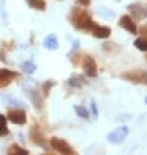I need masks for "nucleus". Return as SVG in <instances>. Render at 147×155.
Wrapping results in <instances>:
<instances>
[{
	"mask_svg": "<svg viewBox=\"0 0 147 155\" xmlns=\"http://www.w3.org/2000/svg\"><path fill=\"white\" fill-rule=\"evenodd\" d=\"M69 21L72 22L75 28H78L81 31H91L96 25L90 12L83 8H74L69 13Z\"/></svg>",
	"mask_w": 147,
	"mask_h": 155,
	"instance_id": "1",
	"label": "nucleus"
},
{
	"mask_svg": "<svg viewBox=\"0 0 147 155\" xmlns=\"http://www.w3.org/2000/svg\"><path fill=\"white\" fill-rule=\"evenodd\" d=\"M122 78L135 84H147V72L141 70H131L122 72Z\"/></svg>",
	"mask_w": 147,
	"mask_h": 155,
	"instance_id": "2",
	"label": "nucleus"
},
{
	"mask_svg": "<svg viewBox=\"0 0 147 155\" xmlns=\"http://www.w3.org/2000/svg\"><path fill=\"white\" fill-rule=\"evenodd\" d=\"M50 145H52V148H53L55 151H58V152L62 155H75L72 146L66 142V140H63V139L52 137V139H50Z\"/></svg>",
	"mask_w": 147,
	"mask_h": 155,
	"instance_id": "3",
	"label": "nucleus"
},
{
	"mask_svg": "<svg viewBox=\"0 0 147 155\" xmlns=\"http://www.w3.org/2000/svg\"><path fill=\"white\" fill-rule=\"evenodd\" d=\"M81 65L84 68V72H86L87 77H93V78L97 77V64L91 56H84L81 61Z\"/></svg>",
	"mask_w": 147,
	"mask_h": 155,
	"instance_id": "4",
	"label": "nucleus"
},
{
	"mask_svg": "<svg viewBox=\"0 0 147 155\" xmlns=\"http://www.w3.org/2000/svg\"><path fill=\"white\" fill-rule=\"evenodd\" d=\"M6 118L9 120V121H12L13 124L24 126L25 123H27V114H25L24 109H9Z\"/></svg>",
	"mask_w": 147,
	"mask_h": 155,
	"instance_id": "5",
	"label": "nucleus"
},
{
	"mask_svg": "<svg viewBox=\"0 0 147 155\" xmlns=\"http://www.w3.org/2000/svg\"><path fill=\"white\" fill-rule=\"evenodd\" d=\"M127 134H128V127H127V126H122V127H119V129H116V130L110 131L109 134H108V142L121 143V142H124V139L127 137Z\"/></svg>",
	"mask_w": 147,
	"mask_h": 155,
	"instance_id": "6",
	"label": "nucleus"
},
{
	"mask_svg": "<svg viewBox=\"0 0 147 155\" xmlns=\"http://www.w3.org/2000/svg\"><path fill=\"white\" fill-rule=\"evenodd\" d=\"M119 27H122L124 30H127V31L131 33V34H137V33H138V28H137V25H135L134 19H133L130 15H122V16L119 18Z\"/></svg>",
	"mask_w": 147,
	"mask_h": 155,
	"instance_id": "7",
	"label": "nucleus"
},
{
	"mask_svg": "<svg viewBox=\"0 0 147 155\" xmlns=\"http://www.w3.org/2000/svg\"><path fill=\"white\" fill-rule=\"evenodd\" d=\"M128 11L134 15L137 19H144L147 18V6L141 3H133L128 6Z\"/></svg>",
	"mask_w": 147,
	"mask_h": 155,
	"instance_id": "8",
	"label": "nucleus"
},
{
	"mask_svg": "<svg viewBox=\"0 0 147 155\" xmlns=\"http://www.w3.org/2000/svg\"><path fill=\"white\" fill-rule=\"evenodd\" d=\"M93 36L96 38H109L110 37V28L106 25H94V28L91 30Z\"/></svg>",
	"mask_w": 147,
	"mask_h": 155,
	"instance_id": "9",
	"label": "nucleus"
},
{
	"mask_svg": "<svg viewBox=\"0 0 147 155\" xmlns=\"http://www.w3.org/2000/svg\"><path fill=\"white\" fill-rule=\"evenodd\" d=\"M30 137H31V140L36 143V145H44V143H46L44 136H43V133H41V130H40L38 126H33V127H31Z\"/></svg>",
	"mask_w": 147,
	"mask_h": 155,
	"instance_id": "10",
	"label": "nucleus"
},
{
	"mask_svg": "<svg viewBox=\"0 0 147 155\" xmlns=\"http://www.w3.org/2000/svg\"><path fill=\"white\" fill-rule=\"evenodd\" d=\"M43 45H44V48L49 49V50H56V49L59 48V41H58V37L55 36V34H49V36L44 38Z\"/></svg>",
	"mask_w": 147,
	"mask_h": 155,
	"instance_id": "11",
	"label": "nucleus"
},
{
	"mask_svg": "<svg viewBox=\"0 0 147 155\" xmlns=\"http://www.w3.org/2000/svg\"><path fill=\"white\" fill-rule=\"evenodd\" d=\"M30 8L37 9V11H46V2L44 0H25Z\"/></svg>",
	"mask_w": 147,
	"mask_h": 155,
	"instance_id": "12",
	"label": "nucleus"
},
{
	"mask_svg": "<svg viewBox=\"0 0 147 155\" xmlns=\"http://www.w3.org/2000/svg\"><path fill=\"white\" fill-rule=\"evenodd\" d=\"M8 155H28V151L24 149V148H21V146H18V145H12Z\"/></svg>",
	"mask_w": 147,
	"mask_h": 155,
	"instance_id": "13",
	"label": "nucleus"
},
{
	"mask_svg": "<svg viewBox=\"0 0 147 155\" xmlns=\"http://www.w3.org/2000/svg\"><path fill=\"white\" fill-rule=\"evenodd\" d=\"M68 83L71 84L72 87H77V89H80L83 84H84V78L81 77V75H74V77H71L69 78V81Z\"/></svg>",
	"mask_w": 147,
	"mask_h": 155,
	"instance_id": "14",
	"label": "nucleus"
},
{
	"mask_svg": "<svg viewBox=\"0 0 147 155\" xmlns=\"http://www.w3.org/2000/svg\"><path fill=\"white\" fill-rule=\"evenodd\" d=\"M134 46L137 49H140L141 52H147V38L146 37H140L134 41Z\"/></svg>",
	"mask_w": 147,
	"mask_h": 155,
	"instance_id": "15",
	"label": "nucleus"
},
{
	"mask_svg": "<svg viewBox=\"0 0 147 155\" xmlns=\"http://www.w3.org/2000/svg\"><path fill=\"white\" fill-rule=\"evenodd\" d=\"M0 75H2L3 78H8V80H13L15 77H19V74H18V72L11 71V70H6V68L0 70Z\"/></svg>",
	"mask_w": 147,
	"mask_h": 155,
	"instance_id": "16",
	"label": "nucleus"
},
{
	"mask_svg": "<svg viewBox=\"0 0 147 155\" xmlns=\"http://www.w3.org/2000/svg\"><path fill=\"white\" fill-rule=\"evenodd\" d=\"M75 109V112H77V115H80L81 118H88L90 117V112H88V109L86 107H81V105H78V107L74 108Z\"/></svg>",
	"mask_w": 147,
	"mask_h": 155,
	"instance_id": "17",
	"label": "nucleus"
},
{
	"mask_svg": "<svg viewBox=\"0 0 147 155\" xmlns=\"http://www.w3.org/2000/svg\"><path fill=\"white\" fill-rule=\"evenodd\" d=\"M8 133H9V130H8V126H6V117L0 114V136H5Z\"/></svg>",
	"mask_w": 147,
	"mask_h": 155,
	"instance_id": "18",
	"label": "nucleus"
},
{
	"mask_svg": "<svg viewBox=\"0 0 147 155\" xmlns=\"http://www.w3.org/2000/svg\"><path fill=\"white\" fill-rule=\"evenodd\" d=\"M21 68H22L27 74H33V72L36 71V65H34L33 62H28V61H27V62H24V64L21 65Z\"/></svg>",
	"mask_w": 147,
	"mask_h": 155,
	"instance_id": "19",
	"label": "nucleus"
},
{
	"mask_svg": "<svg viewBox=\"0 0 147 155\" xmlns=\"http://www.w3.org/2000/svg\"><path fill=\"white\" fill-rule=\"evenodd\" d=\"M55 84H56V83H55L53 80H49V81H46V83L43 84V92H44V96H47V95H49L50 87H53Z\"/></svg>",
	"mask_w": 147,
	"mask_h": 155,
	"instance_id": "20",
	"label": "nucleus"
},
{
	"mask_svg": "<svg viewBox=\"0 0 147 155\" xmlns=\"http://www.w3.org/2000/svg\"><path fill=\"white\" fill-rule=\"evenodd\" d=\"M12 80H8V78H3L2 75H0V89H3V87H6V86H9Z\"/></svg>",
	"mask_w": 147,
	"mask_h": 155,
	"instance_id": "21",
	"label": "nucleus"
},
{
	"mask_svg": "<svg viewBox=\"0 0 147 155\" xmlns=\"http://www.w3.org/2000/svg\"><path fill=\"white\" fill-rule=\"evenodd\" d=\"M138 31H140V34H141V36L147 38V25H143V27H141Z\"/></svg>",
	"mask_w": 147,
	"mask_h": 155,
	"instance_id": "22",
	"label": "nucleus"
},
{
	"mask_svg": "<svg viewBox=\"0 0 147 155\" xmlns=\"http://www.w3.org/2000/svg\"><path fill=\"white\" fill-rule=\"evenodd\" d=\"M91 111H93V114H94V115H97L99 114L97 107H96V104H94V102H91Z\"/></svg>",
	"mask_w": 147,
	"mask_h": 155,
	"instance_id": "23",
	"label": "nucleus"
},
{
	"mask_svg": "<svg viewBox=\"0 0 147 155\" xmlns=\"http://www.w3.org/2000/svg\"><path fill=\"white\" fill-rule=\"evenodd\" d=\"M90 2H91V0H78V3H80L81 6H88Z\"/></svg>",
	"mask_w": 147,
	"mask_h": 155,
	"instance_id": "24",
	"label": "nucleus"
},
{
	"mask_svg": "<svg viewBox=\"0 0 147 155\" xmlns=\"http://www.w3.org/2000/svg\"><path fill=\"white\" fill-rule=\"evenodd\" d=\"M146 104H147V97H146Z\"/></svg>",
	"mask_w": 147,
	"mask_h": 155,
	"instance_id": "25",
	"label": "nucleus"
}]
</instances>
